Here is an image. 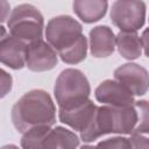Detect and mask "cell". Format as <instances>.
<instances>
[{
    "label": "cell",
    "instance_id": "obj_1",
    "mask_svg": "<svg viewBox=\"0 0 149 149\" xmlns=\"http://www.w3.org/2000/svg\"><path fill=\"white\" fill-rule=\"evenodd\" d=\"M12 121L23 134L37 127H51L56 121V108L49 93L43 90L24 93L12 108Z\"/></svg>",
    "mask_w": 149,
    "mask_h": 149
},
{
    "label": "cell",
    "instance_id": "obj_2",
    "mask_svg": "<svg viewBox=\"0 0 149 149\" xmlns=\"http://www.w3.org/2000/svg\"><path fill=\"white\" fill-rule=\"evenodd\" d=\"M136 122L137 114L134 106H100L88 127L80 133V137L85 142H91L106 134H130L134 133Z\"/></svg>",
    "mask_w": 149,
    "mask_h": 149
},
{
    "label": "cell",
    "instance_id": "obj_3",
    "mask_svg": "<svg viewBox=\"0 0 149 149\" xmlns=\"http://www.w3.org/2000/svg\"><path fill=\"white\" fill-rule=\"evenodd\" d=\"M78 144V136L64 127H37L21 139L23 149H76Z\"/></svg>",
    "mask_w": 149,
    "mask_h": 149
},
{
    "label": "cell",
    "instance_id": "obj_4",
    "mask_svg": "<svg viewBox=\"0 0 149 149\" xmlns=\"http://www.w3.org/2000/svg\"><path fill=\"white\" fill-rule=\"evenodd\" d=\"M91 88L85 74L77 69L63 70L56 79L54 94L59 108L88 100Z\"/></svg>",
    "mask_w": 149,
    "mask_h": 149
},
{
    "label": "cell",
    "instance_id": "obj_5",
    "mask_svg": "<svg viewBox=\"0 0 149 149\" xmlns=\"http://www.w3.org/2000/svg\"><path fill=\"white\" fill-rule=\"evenodd\" d=\"M8 29L12 36L23 42L42 40L44 21L41 12L29 3L16 6L8 16Z\"/></svg>",
    "mask_w": 149,
    "mask_h": 149
},
{
    "label": "cell",
    "instance_id": "obj_6",
    "mask_svg": "<svg viewBox=\"0 0 149 149\" xmlns=\"http://www.w3.org/2000/svg\"><path fill=\"white\" fill-rule=\"evenodd\" d=\"M84 37L81 24L68 15L52 17L45 28L47 42L58 52V55L73 48Z\"/></svg>",
    "mask_w": 149,
    "mask_h": 149
},
{
    "label": "cell",
    "instance_id": "obj_7",
    "mask_svg": "<svg viewBox=\"0 0 149 149\" xmlns=\"http://www.w3.org/2000/svg\"><path fill=\"white\" fill-rule=\"evenodd\" d=\"M111 21L121 31L135 33L146 19V3L142 1H115L111 9Z\"/></svg>",
    "mask_w": 149,
    "mask_h": 149
},
{
    "label": "cell",
    "instance_id": "obj_8",
    "mask_svg": "<svg viewBox=\"0 0 149 149\" xmlns=\"http://www.w3.org/2000/svg\"><path fill=\"white\" fill-rule=\"evenodd\" d=\"M114 78L133 95H142L149 90V73L136 63H126L119 66L114 71Z\"/></svg>",
    "mask_w": 149,
    "mask_h": 149
},
{
    "label": "cell",
    "instance_id": "obj_9",
    "mask_svg": "<svg viewBox=\"0 0 149 149\" xmlns=\"http://www.w3.org/2000/svg\"><path fill=\"white\" fill-rule=\"evenodd\" d=\"M58 62L56 50L43 40H38L28 44L26 66L35 72L51 70Z\"/></svg>",
    "mask_w": 149,
    "mask_h": 149
},
{
    "label": "cell",
    "instance_id": "obj_10",
    "mask_svg": "<svg viewBox=\"0 0 149 149\" xmlns=\"http://www.w3.org/2000/svg\"><path fill=\"white\" fill-rule=\"evenodd\" d=\"M95 99L113 107L134 106V95L118 80L107 79L95 88Z\"/></svg>",
    "mask_w": 149,
    "mask_h": 149
},
{
    "label": "cell",
    "instance_id": "obj_11",
    "mask_svg": "<svg viewBox=\"0 0 149 149\" xmlns=\"http://www.w3.org/2000/svg\"><path fill=\"white\" fill-rule=\"evenodd\" d=\"M97 108L98 107L93 104V101L88 99L84 102L70 107L59 108V120L61 122L71 127L73 130H78L79 133H81L91 123Z\"/></svg>",
    "mask_w": 149,
    "mask_h": 149
},
{
    "label": "cell",
    "instance_id": "obj_12",
    "mask_svg": "<svg viewBox=\"0 0 149 149\" xmlns=\"http://www.w3.org/2000/svg\"><path fill=\"white\" fill-rule=\"evenodd\" d=\"M28 44L14 36L1 37L0 43V59L3 65L10 69L19 70L26 65Z\"/></svg>",
    "mask_w": 149,
    "mask_h": 149
},
{
    "label": "cell",
    "instance_id": "obj_13",
    "mask_svg": "<svg viewBox=\"0 0 149 149\" xmlns=\"http://www.w3.org/2000/svg\"><path fill=\"white\" fill-rule=\"evenodd\" d=\"M115 48V36L107 26L94 27L90 31V49L92 56L97 58L107 57Z\"/></svg>",
    "mask_w": 149,
    "mask_h": 149
},
{
    "label": "cell",
    "instance_id": "obj_14",
    "mask_svg": "<svg viewBox=\"0 0 149 149\" xmlns=\"http://www.w3.org/2000/svg\"><path fill=\"white\" fill-rule=\"evenodd\" d=\"M108 2L102 0H76L72 3L76 15L86 23L100 20L107 10Z\"/></svg>",
    "mask_w": 149,
    "mask_h": 149
},
{
    "label": "cell",
    "instance_id": "obj_15",
    "mask_svg": "<svg viewBox=\"0 0 149 149\" xmlns=\"http://www.w3.org/2000/svg\"><path fill=\"white\" fill-rule=\"evenodd\" d=\"M115 44L120 55L126 59H136L142 54L141 38L136 33L120 31L115 37Z\"/></svg>",
    "mask_w": 149,
    "mask_h": 149
},
{
    "label": "cell",
    "instance_id": "obj_16",
    "mask_svg": "<svg viewBox=\"0 0 149 149\" xmlns=\"http://www.w3.org/2000/svg\"><path fill=\"white\" fill-rule=\"evenodd\" d=\"M134 108L137 114V122L134 129V134H149V101H135Z\"/></svg>",
    "mask_w": 149,
    "mask_h": 149
},
{
    "label": "cell",
    "instance_id": "obj_17",
    "mask_svg": "<svg viewBox=\"0 0 149 149\" xmlns=\"http://www.w3.org/2000/svg\"><path fill=\"white\" fill-rule=\"evenodd\" d=\"M97 147L99 149H132V143L129 139L116 136L100 141Z\"/></svg>",
    "mask_w": 149,
    "mask_h": 149
},
{
    "label": "cell",
    "instance_id": "obj_18",
    "mask_svg": "<svg viewBox=\"0 0 149 149\" xmlns=\"http://www.w3.org/2000/svg\"><path fill=\"white\" fill-rule=\"evenodd\" d=\"M129 140L132 149H149V137L142 136L141 134H133Z\"/></svg>",
    "mask_w": 149,
    "mask_h": 149
},
{
    "label": "cell",
    "instance_id": "obj_19",
    "mask_svg": "<svg viewBox=\"0 0 149 149\" xmlns=\"http://www.w3.org/2000/svg\"><path fill=\"white\" fill-rule=\"evenodd\" d=\"M12 88V77L3 69L1 70V95L5 97Z\"/></svg>",
    "mask_w": 149,
    "mask_h": 149
},
{
    "label": "cell",
    "instance_id": "obj_20",
    "mask_svg": "<svg viewBox=\"0 0 149 149\" xmlns=\"http://www.w3.org/2000/svg\"><path fill=\"white\" fill-rule=\"evenodd\" d=\"M141 44L144 50V54L147 57H149V28L144 29V31L141 35Z\"/></svg>",
    "mask_w": 149,
    "mask_h": 149
},
{
    "label": "cell",
    "instance_id": "obj_21",
    "mask_svg": "<svg viewBox=\"0 0 149 149\" xmlns=\"http://www.w3.org/2000/svg\"><path fill=\"white\" fill-rule=\"evenodd\" d=\"M0 8H1V22H3L7 19V15H9V5L6 1L0 2Z\"/></svg>",
    "mask_w": 149,
    "mask_h": 149
},
{
    "label": "cell",
    "instance_id": "obj_22",
    "mask_svg": "<svg viewBox=\"0 0 149 149\" xmlns=\"http://www.w3.org/2000/svg\"><path fill=\"white\" fill-rule=\"evenodd\" d=\"M1 149H19L15 144H6V146H3Z\"/></svg>",
    "mask_w": 149,
    "mask_h": 149
},
{
    "label": "cell",
    "instance_id": "obj_23",
    "mask_svg": "<svg viewBox=\"0 0 149 149\" xmlns=\"http://www.w3.org/2000/svg\"><path fill=\"white\" fill-rule=\"evenodd\" d=\"M80 149H99L98 147H93V146H83Z\"/></svg>",
    "mask_w": 149,
    "mask_h": 149
}]
</instances>
